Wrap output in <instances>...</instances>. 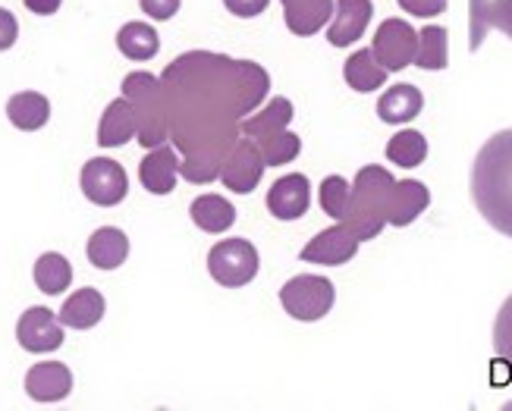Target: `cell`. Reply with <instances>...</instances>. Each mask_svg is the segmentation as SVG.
<instances>
[{
  "label": "cell",
  "mask_w": 512,
  "mask_h": 411,
  "mask_svg": "<svg viewBox=\"0 0 512 411\" xmlns=\"http://www.w3.org/2000/svg\"><path fill=\"white\" fill-rule=\"evenodd\" d=\"M142 4V10L151 16V19H170V16H176V10H180V4L183 0H139Z\"/></svg>",
  "instance_id": "d590c367"
},
{
  "label": "cell",
  "mask_w": 512,
  "mask_h": 411,
  "mask_svg": "<svg viewBox=\"0 0 512 411\" xmlns=\"http://www.w3.org/2000/svg\"><path fill=\"white\" fill-rule=\"evenodd\" d=\"M399 7L412 16L431 19V16H440L443 10H447V0H399Z\"/></svg>",
  "instance_id": "836d02e7"
},
{
  "label": "cell",
  "mask_w": 512,
  "mask_h": 411,
  "mask_svg": "<svg viewBox=\"0 0 512 411\" xmlns=\"http://www.w3.org/2000/svg\"><path fill=\"white\" fill-rule=\"evenodd\" d=\"M337 16H333V22L327 26V41L333 44V48H349V44H355L371 22V0H337Z\"/></svg>",
  "instance_id": "4fadbf2b"
},
{
  "label": "cell",
  "mask_w": 512,
  "mask_h": 411,
  "mask_svg": "<svg viewBox=\"0 0 512 411\" xmlns=\"http://www.w3.org/2000/svg\"><path fill=\"white\" fill-rule=\"evenodd\" d=\"M192 220L202 226L205 233H224L236 223V208L220 195H202L192 201Z\"/></svg>",
  "instance_id": "d4e9b609"
},
{
  "label": "cell",
  "mask_w": 512,
  "mask_h": 411,
  "mask_svg": "<svg viewBox=\"0 0 512 411\" xmlns=\"http://www.w3.org/2000/svg\"><path fill=\"white\" fill-rule=\"evenodd\" d=\"M421 107H425V98H421V91L415 85H393L377 101V117L390 126H403L418 117Z\"/></svg>",
  "instance_id": "ffe728a7"
},
{
  "label": "cell",
  "mask_w": 512,
  "mask_h": 411,
  "mask_svg": "<svg viewBox=\"0 0 512 411\" xmlns=\"http://www.w3.org/2000/svg\"><path fill=\"white\" fill-rule=\"evenodd\" d=\"M16 339L26 352H57L63 346V324L51 308H29L16 324Z\"/></svg>",
  "instance_id": "30bf717a"
},
{
  "label": "cell",
  "mask_w": 512,
  "mask_h": 411,
  "mask_svg": "<svg viewBox=\"0 0 512 411\" xmlns=\"http://www.w3.org/2000/svg\"><path fill=\"white\" fill-rule=\"evenodd\" d=\"M349 198H352V186L343 176H327L321 182V211L333 220H343L349 211Z\"/></svg>",
  "instance_id": "1f68e13d"
},
{
  "label": "cell",
  "mask_w": 512,
  "mask_h": 411,
  "mask_svg": "<svg viewBox=\"0 0 512 411\" xmlns=\"http://www.w3.org/2000/svg\"><path fill=\"white\" fill-rule=\"evenodd\" d=\"M16 38H19V22H16V16L10 10L0 7V51L13 48Z\"/></svg>",
  "instance_id": "e575fe53"
},
{
  "label": "cell",
  "mask_w": 512,
  "mask_h": 411,
  "mask_svg": "<svg viewBox=\"0 0 512 411\" xmlns=\"http://www.w3.org/2000/svg\"><path fill=\"white\" fill-rule=\"evenodd\" d=\"M393 176L377 167L368 164L359 170L352 182V198H349V211L343 220L349 230L359 236V242H368L374 236H381V230L387 226V208H390V195H393Z\"/></svg>",
  "instance_id": "3957f363"
},
{
  "label": "cell",
  "mask_w": 512,
  "mask_h": 411,
  "mask_svg": "<svg viewBox=\"0 0 512 411\" xmlns=\"http://www.w3.org/2000/svg\"><path fill=\"white\" fill-rule=\"evenodd\" d=\"M79 186H82V195L92 204H98V208H114V204L126 198L129 179L117 161H110V157H92V161L82 167Z\"/></svg>",
  "instance_id": "52a82bcc"
},
{
  "label": "cell",
  "mask_w": 512,
  "mask_h": 411,
  "mask_svg": "<svg viewBox=\"0 0 512 411\" xmlns=\"http://www.w3.org/2000/svg\"><path fill=\"white\" fill-rule=\"evenodd\" d=\"M472 198L481 217L512 239V129L484 142L472 170Z\"/></svg>",
  "instance_id": "7a4b0ae2"
},
{
  "label": "cell",
  "mask_w": 512,
  "mask_h": 411,
  "mask_svg": "<svg viewBox=\"0 0 512 411\" xmlns=\"http://www.w3.org/2000/svg\"><path fill=\"white\" fill-rule=\"evenodd\" d=\"M264 176V157L258 151V145L252 139H242L233 145V151L227 154L224 167H220V182L239 195H249L258 189V182Z\"/></svg>",
  "instance_id": "9c48e42d"
},
{
  "label": "cell",
  "mask_w": 512,
  "mask_h": 411,
  "mask_svg": "<svg viewBox=\"0 0 512 411\" xmlns=\"http://www.w3.org/2000/svg\"><path fill=\"white\" fill-rule=\"evenodd\" d=\"M447 29L443 26H425L418 32V48H415V66H421V70H447L450 63V48H447Z\"/></svg>",
  "instance_id": "484cf974"
},
{
  "label": "cell",
  "mask_w": 512,
  "mask_h": 411,
  "mask_svg": "<svg viewBox=\"0 0 512 411\" xmlns=\"http://www.w3.org/2000/svg\"><path fill=\"white\" fill-rule=\"evenodd\" d=\"M311 204V182L302 173L280 176L267 192V211L277 220H299Z\"/></svg>",
  "instance_id": "7c38bea8"
},
{
  "label": "cell",
  "mask_w": 512,
  "mask_h": 411,
  "mask_svg": "<svg viewBox=\"0 0 512 411\" xmlns=\"http://www.w3.org/2000/svg\"><path fill=\"white\" fill-rule=\"evenodd\" d=\"M208 270L227 289L249 286L258 273V251L246 239H224L208 251Z\"/></svg>",
  "instance_id": "8992f818"
},
{
  "label": "cell",
  "mask_w": 512,
  "mask_h": 411,
  "mask_svg": "<svg viewBox=\"0 0 512 411\" xmlns=\"http://www.w3.org/2000/svg\"><path fill=\"white\" fill-rule=\"evenodd\" d=\"M60 4H63V0H26V7H29L32 13H38V16H51V13H57Z\"/></svg>",
  "instance_id": "74e56055"
},
{
  "label": "cell",
  "mask_w": 512,
  "mask_h": 411,
  "mask_svg": "<svg viewBox=\"0 0 512 411\" xmlns=\"http://www.w3.org/2000/svg\"><path fill=\"white\" fill-rule=\"evenodd\" d=\"M7 117L16 129L35 132L51 120V104L38 91H19V95L7 101Z\"/></svg>",
  "instance_id": "cb8c5ba5"
},
{
  "label": "cell",
  "mask_w": 512,
  "mask_h": 411,
  "mask_svg": "<svg viewBox=\"0 0 512 411\" xmlns=\"http://www.w3.org/2000/svg\"><path fill=\"white\" fill-rule=\"evenodd\" d=\"M139 135V117H136V107H132L126 98L120 101H110L101 126H98V145L101 148H120L126 142H132Z\"/></svg>",
  "instance_id": "2e32d148"
},
{
  "label": "cell",
  "mask_w": 512,
  "mask_h": 411,
  "mask_svg": "<svg viewBox=\"0 0 512 411\" xmlns=\"http://www.w3.org/2000/svg\"><path fill=\"white\" fill-rule=\"evenodd\" d=\"M387 157H390L396 167L412 170L418 164H425V157H428V139L421 132H415V129L396 132L393 139L387 142Z\"/></svg>",
  "instance_id": "f546056e"
},
{
  "label": "cell",
  "mask_w": 512,
  "mask_h": 411,
  "mask_svg": "<svg viewBox=\"0 0 512 411\" xmlns=\"http://www.w3.org/2000/svg\"><path fill=\"white\" fill-rule=\"evenodd\" d=\"M224 4H227V10H230L233 16L252 19V16H258V13H264L271 0H224Z\"/></svg>",
  "instance_id": "8d00e7d4"
},
{
  "label": "cell",
  "mask_w": 512,
  "mask_h": 411,
  "mask_svg": "<svg viewBox=\"0 0 512 411\" xmlns=\"http://www.w3.org/2000/svg\"><path fill=\"white\" fill-rule=\"evenodd\" d=\"M261 157H264V167H283L289 161H296L299 151H302V139L296 132H274V135H264V139L255 142Z\"/></svg>",
  "instance_id": "4dcf8cb0"
},
{
  "label": "cell",
  "mask_w": 512,
  "mask_h": 411,
  "mask_svg": "<svg viewBox=\"0 0 512 411\" xmlns=\"http://www.w3.org/2000/svg\"><path fill=\"white\" fill-rule=\"evenodd\" d=\"M85 255L98 270H117L129 258V239H126V233L117 230V226H101V230L92 233V239H88Z\"/></svg>",
  "instance_id": "7402d4cb"
},
{
  "label": "cell",
  "mask_w": 512,
  "mask_h": 411,
  "mask_svg": "<svg viewBox=\"0 0 512 411\" xmlns=\"http://www.w3.org/2000/svg\"><path fill=\"white\" fill-rule=\"evenodd\" d=\"M500 29L512 38V0H472V38L469 48L478 51L487 32Z\"/></svg>",
  "instance_id": "d6986e66"
},
{
  "label": "cell",
  "mask_w": 512,
  "mask_h": 411,
  "mask_svg": "<svg viewBox=\"0 0 512 411\" xmlns=\"http://www.w3.org/2000/svg\"><path fill=\"white\" fill-rule=\"evenodd\" d=\"M26 393L41 405L60 402L73 393V374L60 361H41L26 374Z\"/></svg>",
  "instance_id": "5bb4252c"
},
{
  "label": "cell",
  "mask_w": 512,
  "mask_h": 411,
  "mask_svg": "<svg viewBox=\"0 0 512 411\" xmlns=\"http://www.w3.org/2000/svg\"><path fill=\"white\" fill-rule=\"evenodd\" d=\"M161 85L170 139L186 154L180 176L198 186L214 182L242 135L239 123L267 98L271 76L252 60L192 51L167 66Z\"/></svg>",
  "instance_id": "6da1fadb"
},
{
  "label": "cell",
  "mask_w": 512,
  "mask_h": 411,
  "mask_svg": "<svg viewBox=\"0 0 512 411\" xmlns=\"http://www.w3.org/2000/svg\"><path fill=\"white\" fill-rule=\"evenodd\" d=\"M123 98L136 107L139 117V142L145 148H158L170 139V117H167V95L161 79L151 73H129L123 79Z\"/></svg>",
  "instance_id": "277c9868"
},
{
  "label": "cell",
  "mask_w": 512,
  "mask_h": 411,
  "mask_svg": "<svg viewBox=\"0 0 512 411\" xmlns=\"http://www.w3.org/2000/svg\"><path fill=\"white\" fill-rule=\"evenodd\" d=\"M280 302H283V311L289 317H296V321H321V317L333 308L337 302V289L327 277H293L283 289H280Z\"/></svg>",
  "instance_id": "5b68a950"
},
{
  "label": "cell",
  "mask_w": 512,
  "mask_h": 411,
  "mask_svg": "<svg viewBox=\"0 0 512 411\" xmlns=\"http://www.w3.org/2000/svg\"><path fill=\"white\" fill-rule=\"evenodd\" d=\"M333 7H337V0H283L286 29L302 38L315 35L330 22Z\"/></svg>",
  "instance_id": "e0dca14e"
},
{
  "label": "cell",
  "mask_w": 512,
  "mask_h": 411,
  "mask_svg": "<svg viewBox=\"0 0 512 411\" xmlns=\"http://www.w3.org/2000/svg\"><path fill=\"white\" fill-rule=\"evenodd\" d=\"M104 317V295L98 289H79L60 308V324L73 330H92Z\"/></svg>",
  "instance_id": "44dd1931"
},
{
  "label": "cell",
  "mask_w": 512,
  "mask_h": 411,
  "mask_svg": "<svg viewBox=\"0 0 512 411\" xmlns=\"http://www.w3.org/2000/svg\"><path fill=\"white\" fill-rule=\"evenodd\" d=\"M289 123H293V104H289L286 98H274V101H267V107L258 110L255 117L242 120L239 123V132L246 135V139L258 142V139H264V135L283 132Z\"/></svg>",
  "instance_id": "603a6c76"
},
{
  "label": "cell",
  "mask_w": 512,
  "mask_h": 411,
  "mask_svg": "<svg viewBox=\"0 0 512 411\" xmlns=\"http://www.w3.org/2000/svg\"><path fill=\"white\" fill-rule=\"evenodd\" d=\"M343 76H346V85L355 91H374L387 82V70L374 60L371 51H355L343 66Z\"/></svg>",
  "instance_id": "4316f807"
},
{
  "label": "cell",
  "mask_w": 512,
  "mask_h": 411,
  "mask_svg": "<svg viewBox=\"0 0 512 411\" xmlns=\"http://www.w3.org/2000/svg\"><path fill=\"white\" fill-rule=\"evenodd\" d=\"M70 283H73V267L57 251H48V255H41L35 261V286L44 295H60Z\"/></svg>",
  "instance_id": "f1b7e54d"
},
{
  "label": "cell",
  "mask_w": 512,
  "mask_h": 411,
  "mask_svg": "<svg viewBox=\"0 0 512 411\" xmlns=\"http://www.w3.org/2000/svg\"><path fill=\"white\" fill-rule=\"evenodd\" d=\"M431 204V192L425 182L418 179H403L393 182V195H390V208H387V223L390 226H409L421 211Z\"/></svg>",
  "instance_id": "ac0fdd59"
},
{
  "label": "cell",
  "mask_w": 512,
  "mask_h": 411,
  "mask_svg": "<svg viewBox=\"0 0 512 411\" xmlns=\"http://www.w3.org/2000/svg\"><path fill=\"white\" fill-rule=\"evenodd\" d=\"M359 236H355L346 223H337L330 226V230L318 233L311 239L302 251L299 258L308 261V264H327V267H337V264H346L355 258V251H359Z\"/></svg>",
  "instance_id": "8fae6325"
},
{
  "label": "cell",
  "mask_w": 512,
  "mask_h": 411,
  "mask_svg": "<svg viewBox=\"0 0 512 411\" xmlns=\"http://www.w3.org/2000/svg\"><path fill=\"white\" fill-rule=\"evenodd\" d=\"M494 349L512 374V295L503 302L497 321H494Z\"/></svg>",
  "instance_id": "d6a6232c"
},
{
  "label": "cell",
  "mask_w": 512,
  "mask_h": 411,
  "mask_svg": "<svg viewBox=\"0 0 512 411\" xmlns=\"http://www.w3.org/2000/svg\"><path fill=\"white\" fill-rule=\"evenodd\" d=\"M117 44L129 60H151L161 51V38L148 22H126L117 35Z\"/></svg>",
  "instance_id": "83f0119b"
},
{
  "label": "cell",
  "mask_w": 512,
  "mask_h": 411,
  "mask_svg": "<svg viewBox=\"0 0 512 411\" xmlns=\"http://www.w3.org/2000/svg\"><path fill=\"white\" fill-rule=\"evenodd\" d=\"M415 48H418V32L406 19H384L374 35L371 54L387 73H399L415 60Z\"/></svg>",
  "instance_id": "ba28073f"
},
{
  "label": "cell",
  "mask_w": 512,
  "mask_h": 411,
  "mask_svg": "<svg viewBox=\"0 0 512 411\" xmlns=\"http://www.w3.org/2000/svg\"><path fill=\"white\" fill-rule=\"evenodd\" d=\"M180 176V157L164 142L158 148H148V154L139 164V179L151 195H170Z\"/></svg>",
  "instance_id": "9a60e30c"
}]
</instances>
